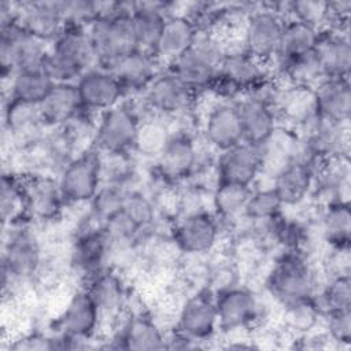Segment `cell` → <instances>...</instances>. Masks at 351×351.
Returning <instances> with one entry per match:
<instances>
[{
    "label": "cell",
    "instance_id": "obj_1",
    "mask_svg": "<svg viewBox=\"0 0 351 351\" xmlns=\"http://www.w3.org/2000/svg\"><path fill=\"white\" fill-rule=\"evenodd\" d=\"M226 48L218 33L199 29L191 48L170 64V73L195 95L208 90L219 75Z\"/></svg>",
    "mask_w": 351,
    "mask_h": 351
},
{
    "label": "cell",
    "instance_id": "obj_2",
    "mask_svg": "<svg viewBox=\"0 0 351 351\" xmlns=\"http://www.w3.org/2000/svg\"><path fill=\"white\" fill-rule=\"evenodd\" d=\"M96 64L99 63L88 29L64 26L49 47L44 71L55 84L77 82Z\"/></svg>",
    "mask_w": 351,
    "mask_h": 351
},
{
    "label": "cell",
    "instance_id": "obj_3",
    "mask_svg": "<svg viewBox=\"0 0 351 351\" xmlns=\"http://www.w3.org/2000/svg\"><path fill=\"white\" fill-rule=\"evenodd\" d=\"M315 289V271L296 250L280 256L267 277V291L284 308L313 300Z\"/></svg>",
    "mask_w": 351,
    "mask_h": 351
},
{
    "label": "cell",
    "instance_id": "obj_4",
    "mask_svg": "<svg viewBox=\"0 0 351 351\" xmlns=\"http://www.w3.org/2000/svg\"><path fill=\"white\" fill-rule=\"evenodd\" d=\"M49 47L29 34L15 19L1 22L0 26V63L3 75L10 77L19 71L43 70Z\"/></svg>",
    "mask_w": 351,
    "mask_h": 351
},
{
    "label": "cell",
    "instance_id": "obj_5",
    "mask_svg": "<svg viewBox=\"0 0 351 351\" xmlns=\"http://www.w3.org/2000/svg\"><path fill=\"white\" fill-rule=\"evenodd\" d=\"M267 78L266 63L250 55L243 47H228L219 75L211 89L223 96H234L241 92L248 93Z\"/></svg>",
    "mask_w": 351,
    "mask_h": 351
},
{
    "label": "cell",
    "instance_id": "obj_6",
    "mask_svg": "<svg viewBox=\"0 0 351 351\" xmlns=\"http://www.w3.org/2000/svg\"><path fill=\"white\" fill-rule=\"evenodd\" d=\"M285 21L273 7L254 10L243 27L241 47L267 64L278 51Z\"/></svg>",
    "mask_w": 351,
    "mask_h": 351
},
{
    "label": "cell",
    "instance_id": "obj_7",
    "mask_svg": "<svg viewBox=\"0 0 351 351\" xmlns=\"http://www.w3.org/2000/svg\"><path fill=\"white\" fill-rule=\"evenodd\" d=\"M88 33L97 63L101 67L130 51L138 49L132 29L130 15L99 18L88 27Z\"/></svg>",
    "mask_w": 351,
    "mask_h": 351
},
{
    "label": "cell",
    "instance_id": "obj_8",
    "mask_svg": "<svg viewBox=\"0 0 351 351\" xmlns=\"http://www.w3.org/2000/svg\"><path fill=\"white\" fill-rule=\"evenodd\" d=\"M101 159L95 151H86L70 160L59 177L64 202L84 203L95 199L100 189Z\"/></svg>",
    "mask_w": 351,
    "mask_h": 351
},
{
    "label": "cell",
    "instance_id": "obj_9",
    "mask_svg": "<svg viewBox=\"0 0 351 351\" xmlns=\"http://www.w3.org/2000/svg\"><path fill=\"white\" fill-rule=\"evenodd\" d=\"M140 121L137 114L125 104H118L104 112L99 121L95 140L107 154H123L134 147Z\"/></svg>",
    "mask_w": 351,
    "mask_h": 351
},
{
    "label": "cell",
    "instance_id": "obj_10",
    "mask_svg": "<svg viewBox=\"0 0 351 351\" xmlns=\"http://www.w3.org/2000/svg\"><path fill=\"white\" fill-rule=\"evenodd\" d=\"M322 162L317 158L307 155L303 151L299 158L288 162L278 169L273 176V189L277 192L284 206H295L304 200L315 184V173Z\"/></svg>",
    "mask_w": 351,
    "mask_h": 351
},
{
    "label": "cell",
    "instance_id": "obj_11",
    "mask_svg": "<svg viewBox=\"0 0 351 351\" xmlns=\"http://www.w3.org/2000/svg\"><path fill=\"white\" fill-rule=\"evenodd\" d=\"M218 328L234 332L251 326L261 314V303L255 293L247 288L232 287L215 298Z\"/></svg>",
    "mask_w": 351,
    "mask_h": 351
},
{
    "label": "cell",
    "instance_id": "obj_12",
    "mask_svg": "<svg viewBox=\"0 0 351 351\" xmlns=\"http://www.w3.org/2000/svg\"><path fill=\"white\" fill-rule=\"evenodd\" d=\"M41 262V250L36 236L25 228L10 234L3 251V281L22 280L33 276Z\"/></svg>",
    "mask_w": 351,
    "mask_h": 351
},
{
    "label": "cell",
    "instance_id": "obj_13",
    "mask_svg": "<svg viewBox=\"0 0 351 351\" xmlns=\"http://www.w3.org/2000/svg\"><path fill=\"white\" fill-rule=\"evenodd\" d=\"M84 110L104 112L121 103L126 93L119 81L104 67L85 71L75 82Z\"/></svg>",
    "mask_w": 351,
    "mask_h": 351
},
{
    "label": "cell",
    "instance_id": "obj_14",
    "mask_svg": "<svg viewBox=\"0 0 351 351\" xmlns=\"http://www.w3.org/2000/svg\"><path fill=\"white\" fill-rule=\"evenodd\" d=\"M218 159L219 182H232L251 186L263 170L262 152L259 145L239 143L221 151Z\"/></svg>",
    "mask_w": 351,
    "mask_h": 351
},
{
    "label": "cell",
    "instance_id": "obj_15",
    "mask_svg": "<svg viewBox=\"0 0 351 351\" xmlns=\"http://www.w3.org/2000/svg\"><path fill=\"white\" fill-rule=\"evenodd\" d=\"M16 21L33 37L48 43L53 41L64 29L59 1L33 0L15 3Z\"/></svg>",
    "mask_w": 351,
    "mask_h": 351
},
{
    "label": "cell",
    "instance_id": "obj_16",
    "mask_svg": "<svg viewBox=\"0 0 351 351\" xmlns=\"http://www.w3.org/2000/svg\"><path fill=\"white\" fill-rule=\"evenodd\" d=\"M218 328L215 298L208 291L192 295L181 307L177 330L196 341L211 337Z\"/></svg>",
    "mask_w": 351,
    "mask_h": 351
},
{
    "label": "cell",
    "instance_id": "obj_17",
    "mask_svg": "<svg viewBox=\"0 0 351 351\" xmlns=\"http://www.w3.org/2000/svg\"><path fill=\"white\" fill-rule=\"evenodd\" d=\"M156 64L158 59L154 53L134 49L112 60L104 69L119 81L125 92H140L147 90L156 78Z\"/></svg>",
    "mask_w": 351,
    "mask_h": 351
},
{
    "label": "cell",
    "instance_id": "obj_18",
    "mask_svg": "<svg viewBox=\"0 0 351 351\" xmlns=\"http://www.w3.org/2000/svg\"><path fill=\"white\" fill-rule=\"evenodd\" d=\"M314 53L324 78H348L351 67V45L343 30L319 32Z\"/></svg>",
    "mask_w": 351,
    "mask_h": 351
},
{
    "label": "cell",
    "instance_id": "obj_19",
    "mask_svg": "<svg viewBox=\"0 0 351 351\" xmlns=\"http://www.w3.org/2000/svg\"><path fill=\"white\" fill-rule=\"evenodd\" d=\"M203 133L207 143L219 151L241 143L243 133L236 103L221 101L213 106L206 115Z\"/></svg>",
    "mask_w": 351,
    "mask_h": 351
},
{
    "label": "cell",
    "instance_id": "obj_20",
    "mask_svg": "<svg viewBox=\"0 0 351 351\" xmlns=\"http://www.w3.org/2000/svg\"><path fill=\"white\" fill-rule=\"evenodd\" d=\"M100 311L86 291L77 292L59 317L60 333L75 340H89L99 325Z\"/></svg>",
    "mask_w": 351,
    "mask_h": 351
},
{
    "label": "cell",
    "instance_id": "obj_21",
    "mask_svg": "<svg viewBox=\"0 0 351 351\" xmlns=\"http://www.w3.org/2000/svg\"><path fill=\"white\" fill-rule=\"evenodd\" d=\"M26 213L43 221L58 217L64 197L58 180L48 176H33L23 181Z\"/></svg>",
    "mask_w": 351,
    "mask_h": 351
},
{
    "label": "cell",
    "instance_id": "obj_22",
    "mask_svg": "<svg viewBox=\"0 0 351 351\" xmlns=\"http://www.w3.org/2000/svg\"><path fill=\"white\" fill-rule=\"evenodd\" d=\"M145 96L151 108L162 114L178 115L191 108L195 93L169 71L165 75H156L147 88Z\"/></svg>",
    "mask_w": 351,
    "mask_h": 351
},
{
    "label": "cell",
    "instance_id": "obj_23",
    "mask_svg": "<svg viewBox=\"0 0 351 351\" xmlns=\"http://www.w3.org/2000/svg\"><path fill=\"white\" fill-rule=\"evenodd\" d=\"M199 29L185 14H169L155 48V58L171 64L193 44Z\"/></svg>",
    "mask_w": 351,
    "mask_h": 351
},
{
    "label": "cell",
    "instance_id": "obj_24",
    "mask_svg": "<svg viewBox=\"0 0 351 351\" xmlns=\"http://www.w3.org/2000/svg\"><path fill=\"white\" fill-rule=\"evenodd\" d=\"M217 221L207 213H192L176 228V243L188 254L210 251L218 240Z\"/></svg>",
    "mask_w": 351,
    "mask_h": 351
},
{
    "label": "cell",
    "instance_id": "obj_25",
    "mask_svg": "<svg viewBox=\"0 0 351 351\" xmlns=\"http://www.w3.org/2000/svg\"><path fill=\"white\" fill-rule=\"evenodd\" d=\"M236 107L240 117L244 143L261 145L267 141L277 129L276 112L265 103L247 95L236 103Z\"/></svg>",
    "mask_w": 351,
    "mask_h": 351
},
{
    "label": "cell",
    "instance_id": "obj_26",
    "mask_svg": "<svg viewBox=\"0 0 351 351\" xmlns=\"http://www.w3.org/2000/svg\"><path fill=\"white\" fill-rule=\"evenodd\" d=\"M313 90L315 110L319 117L337 122H348L351 112L348 78H324Z\"/></svg>",
    "mask_w": 351,
    "mask_h": 351
},
{
    "label": "cell",
    "instance_id": "obj_27",
    "mask_svg": "<svg viewBox=\"0 0 351 351\" xmlns=\"http://www.w3.org/2000/svg\"><path fill=\"white\" fill-rule=\"evenodd\" d=\"M167 15L163 3H136L130 22L138 49L155 52Z\"/></svg>",
    "mask_w": 351,
    "mask_h": 351
},
{
    "label": "cell",
    "instance_id": "obj_28",
    "mask_svg": "<svg viewBox=\"0 0 351 351\" xmlns=\"http://www.w3.org/2000/svg\"><path fill=\"white\" fill-rule=\"evenodd\" d=\"M82 101L75 82H58L40 103L43 121L60 125L74 121L82 112Z\"/></svg>",
    "mask_w": 351,
    "mask_h": 351
},
{
    "label": "cell",
    "instance_id": "obj_29",
    "mask_svg": "<svg viewBox=\"0 0 351 351\" xmlns=\"http://www.w3.org/2000/svg\"><path fill=\"white\" fill-rule=\"evenodd\" d=\"M319 32L302 22L285 21L278 51L271 60L278 74L298 58L311 52L317 43Z\"/></svg>",
    "mask_w": 351,
    "mask_h": 351
},
{
    "label": "cell",
    "instance_id": "obj_30",
    "mask_svg": "<svg viewBox=\"0 0 351 351\" xmlns=\"http://www.w3.org/2000/svg\"><path fill=\"white\" fill-rule=\"evenodd\" d=\"M110 244V237L103 226L84 230L74 243L73 263L88 276L97 273L104 269L103 263Z\"/></svg>",
    "mask_w": 351,
    "mask_h": 351
},
{
    "label": "cell",
    "instance_id": "obj_31",
    "mask_svg": "<svg viewBox=\"0 0 351 351\" xmlns=\"http://www.w3.org/2000/svg\"><path fill=\"white\" fill-rule=\"evenodd\" d=\"M112 341L117 343L115 348L122 350L154 351L166 348V337L158 325L144 315L130 317Z\"/></svg>",
    "mask_w": 351,
    "mask_h": 351
},
{
    "label": "cell",
    "instance_id": "obj_32",
    "mask_svg": "<svg viewBox=\"0 0 351 351\" xmlns=\"http://www.w3.org/2000/svg\"><path fill=\"white\" fill-rule=\"evenodd\" d=\"M158 159L159 167L165 176L182 178L193 170L197 160V151L189 136H170Z\"/></svg>",
    "mask_w": 351,
    "mask_h": 351
},
{
    "label": "cell",
    "instance_id": "obj_33",
    "mask_svg": "<svg viewBox=\"0 0 351 351\" xmlns=\"http://www.w3.org/2000/svg\"><path fill=\"white\" fill-rule=\"evenodd\" d=\"M99 308L100 314H117L125 302V287L111 270L101 269L89 276L85 289Z\"/></svg>",
    "mask_w": 351,
    "mask_h": 351
},
{
    "label": "cell",
    "instance_id": "obj_34",
    "mask_svg": "<svg viewBox=\"0 0 351 351\" xmlns=\"http://www.w3.org/2000/svg\"><path fill=\"white\" fill-rule=\"evenodd\" d=\"M315 182L321 192L329 196V202H348L350 189V162L347 155L325 159L317 173Z\"/></svg>",
    "mask_w": 351,
    "mask_h": 351
},
{
    "label": "cell",
    "instance_id": "obj_35",
    "mask_svg": "<svg viewBox=\"0 0 351 351\" xmlns=\"http://www.w3.org/2000/svg\"><path fill=\"white\" fill-rule=\"evenodd\" d=\"M55 82L43 70L19 71L10 78V97L26 103L40 104Z\"/></svg>",
    "mask_w": 351,
    "mask_h": 351
},
{
    "label": "cell",
    "instance_id": "obj_36",
    "mask_svg": "<svg viewBox=\"0 0 351 351\" xmlns=\"http://www.w3.org/2000/svg\"><path fill=\"white\" fill-rule=\"evenodd\" d=\"M322 232L333 248H348L351 234V213L348 202L328 203L322 215Z\"/></svg>",
    "mask_w": 351,
    "mask_h": 351
},
{
    "label": "cell",
    "instance_id": "obj_37",
    "mask_svg": "<svg viewBox=\"0 0 351 351\" xmlns=\"http://www.w3.org/2000/svg\"><path fill=\"white\" fill-rule=\"evenodd\" d=\"M313 302L319 313L328 314L337 310L351 308V282L348 274H336Z\"/></svg>",
    "mask_w": 351,
    "mask_h": 351
},
{
    "label": "cell",
    "instance_id": "obj_38",
    "mask_svg": "<svg viewBox=\"0 0 351 351\" xmlns=\"http://www.w3.org/2000/svg\"><path fill=\"white\" fill-rule=\"evenodd\" d=\"M251 193V186L232 182H219L213 196L214 208L222 217H236L241 213H245Z\"/></svg>",
    "mask_w": 351,
    "mask_h": 351
},
{
    "label": "cell",
    "instance_id": "obj_39",
    "mask_svg": "<svg viewBox=\"0 0 351 351\" xmlns=\"http://www.w3.org/2000/svg\"><path fill=\"white\" fill-rule=\"evenodd\" d=\"M0 210L3 223H16L22 214L26 213L23 182L12 174H4L1 178Z\"/></svg>",
    "mask_w": 351,
    "mask_h": 351
},
{
    "label": "cell",
    "instance_id": "obj_40",
    "mask_svg": "<svg viewBox=\"0 0 351 351\" xmlns=\"http://www.w3.org/2000/svg\"><path fill=\"white\" fill-rule=\"evenodd\" d=\"M285 14L293 21L314 27L318 32L326 30L330 23L328 1H292L287 3Z\"/></svg>",
    "mask_w": 351,
    "mask_h": 351
},
{
    "label": "cell",
    "instance_id": "obj_41",
    "mask_svg": "<svg viewBox=\"0 0 351 351\" xmlns=\"http://www.w3.org/2000/svg\"><path fill=\"white\" fill-rule=\"evenodd\" d=\"M282 207L284 204L277 192L273 189V186H269L252 191L244 214L254 219L270 221L281 214Z\"/></svg>",
    "mask_w": 351,
    "mask_h": 351
},
{
    "label": "cell",
    "instance_id": "obj_42",
    "mask_svg": "<svg viewBox=\"0 0 351 351\" xmlns=\"http://www.w3.org/2000/svg\"><path fill=\"white\" fill-rule=\"evenodd\" d=\"M4 118L10 130L12 129L15 132L26 130L36 126L40 122H44L40 111V104L26 103L11 97L5 107Z\"/></svg>",
    "mask_w": 351,
    "mask_h": 351
},
{
    "label": "cell",
    "instance_id": "obj_43",
    "mask_svg": "<svg viewBox=\"0 0 351 351\" xmlns=\"http://www.w3.org/2000/svg\"><path fill=\"white\" fill-rule=\"evenodd\" d=\"M59 5L64 26L88 29L99 18V1L62 0Z\"/></svg>",
    "mask_w": 351,
    "mask_h": 351
},
{
    "label": "cell",
    "instance_id": "obj_44",
    "mask_svg": "<svg viewBox=\"0 0 351 351\" xmlns=\"http://www.w3.org/2000/svg\"><path fill=\"white\" fill-rule=\"evenodd\" d=\"M169 138H170V136L167 134L165 125H162L156 121L155 122L149 121V122H144V123L140 122L134 147H137L141 152H144L147 155L159 156V154L165 148Z\"/></svg>",
    "mask_w": 351,
    "mask_h": 351
},
{
    "label": "cell",
    "instance_id": "obj_45",
    "mask_svg": "<svg viewBox=\"0 0 351 351\" xmlns=\"http://www.w3.org/2000/svg\"><path fill=\"white\" fill-rule=\"evenodd\" d=\"M326 315V328L332 340L348 344L351 339V308L330 311Z\"/></svg>",
    "mask_w": 351,
    "mask_h": 351
},
{
    "label": "cell",
    "instance_id": "obj_46",
    "mask_svg": "<svg viewBox=\"0 0 351 351\" xmlns=\"http://www.w3.org/2000/svg\"><path fill=\"white\" fill-rule=\"evenodd\" d=\"M199 341L188 337L186 335L181 333L180 330H176V333L170 335L166 339V348H176V350H191V348H197Z\"/></svg>",
    "mask_w": 351,
    "mask_h": 351
}]
</instances>
